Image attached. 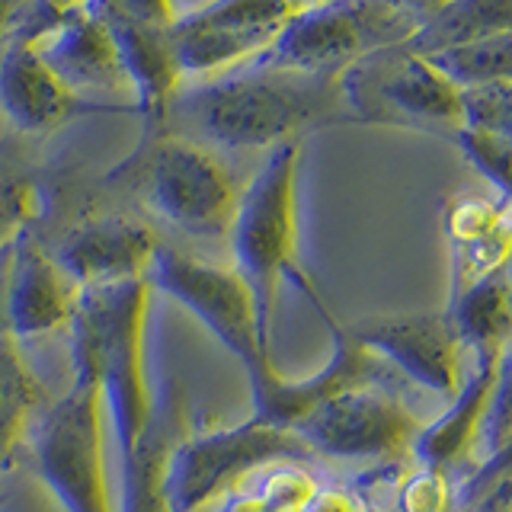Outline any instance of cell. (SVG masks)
Listing matches in <instances>:
<instances>
[{"mask_svg":"<svg viewBox=\"0 0 512 512\" xmlns=\"http://www.w3.org/2000/svg\"><path fill=\"white\" fill-rule=\"evenodd\" d=\"M148 282L154 292H164L196 317L244 365L247 381L272 368V346L263 336L253 292L234 266H215L173 247H160Z\"/></svg>","mask_w":512,"mask_h":512,"instance_id":"cell-9","label":"cell"},{"mask_svg":"<svg viewBox=\"0 0 512 512\" xmlns=\"http://www.w3.org/2000/svg\"><path fill=\"white\" fill-rule=\"evenodd\" d=\"M391 4L397 10H404L407 16H413L416 29H420V23H426L432 13H439L445 4H452V0H391Z\"/></svg>","mask_w":512,"mask_h":512,"instance_id":"cell-34","label":"cell"},{"mask_svg":"<svg viewBox=\"0 0 512 512\" xmlns=\"http://www.w3.org/2000/svg\"><path fill=\"white\" fill-rule=\"evenodd\" d=\"M512 32V0H452L404 42L407 52L436 58Z\"/></svg>","mask_w":512,"mask_h":512,"instance_id":"cell-23","label":"cell"},{"mask_svg":"<svg viewBox=\"0 0 512 512\" xmlns=\"http://www.w3.org/2000/svg\"><path fill=\"white\" fill-rule=\"evenodd\" d=\"M320 320L327 324L333 336V356L327 365H320L308 378H285L276 365L263 372L260 378L250 381V397H253V416L272 423L295 429L304 416L314 413L324 400L365 388V384H394V372L372 352H365L359 343L349 340L343 324L330 314V308L320 311Z\"/></svg>","mask_w":512,"mask_h":512,"instance_id":"cell-12","label":"cell"},{"mask_svg":"<svg viewBox=\"0 0 512 512\" xmlns=\"http://www.w3.org/2000/svg\"><path fill=\"white\" fill-rule=\"evenodd\" d=\"M42 404V381L26 362L20 343L0 333V471H7L29 436Z\"/></svg>","mask_w":512,"mask_h":512,"instance_id":"cell-24","label":"cell"},{"mask_svg":"<svg viewBox=\"0 0 512 512\" xmlns=\"http://www.w3.org/2000/svg\"><path fill=\"white\" fill-rule=\"evenodd\" d=\"M106 23V20H103ZM112 42L119 48V61L128 80V93L144 119H164L176 93H180L183 74L173 55L170 29L106 23Z\"/></svg>","mask_w":512,"mask_h":512,"instance_id":"cell-21","label":"cell"},{"mask_svg":"<svg viewBox=\"0 0 512 512\" xmlns=\"http://www.w3.org/2000/svg\"><path fill=\"white\" fill-rule=\"evenodd\" d=\"M343 330L352 343L372 352L394 375H404L426 391L455 397V391L461 388V346L445 314H372L343 324Z\"/></svg>","mask_w":512,"mask_h":512,"instance_id":"cell-13","label":"cell"},{"mask_svg":"<svg viewBox=\"0 0 512 512\" xmlns=\"http://www.w3.org/2000/svg\"><path fill=\"white\" fill-rule=\"evenodd\" d=\"M0 109L13 128L26 135H45L87 106L39 58L29 36L13 32L0 48Z\"/></svg>","mask_w":512,"mask_h":512,"instance_id":"cell-18","label":"cell"},{"mask_svg":"<svg viewBox=\"0 0 512 512\" xmlns=\"http://www.w3.org/2000/svg\"><path fill=\"white\" fill-rule=\"evenodd\" d=\"M148 279L87 288L71 324L74 372L96 378L119 455L132 448L154 420L157 394L148 381Z\"/></svg>","mask_w":512,"mask_h":512,"instance_id":"cell-2","label":"cell"},{"mask_svg":"<svg viewBox=\"0 0 512 512\" xmlns=\"http://www.w3.org/2000/svg\"><path fill=\"white\" fill-rule=\"evenodd\" d=\"M186 432V394L167 381L164 391L157 394L151 426L122 455V493L116 512H170L167 468L176 442Z\"/></svg>","mask_w":512,"mask_h":512,"instance_id":"cell-19","label":"cell"},{"mask_svg":"<svg viewBox=\"0 0 512 512\" xmlns=\"http://www.w3.org/2000/svg\"><path fill=\"white\" fill-rule=\"evenodd\" d=\"M4 308H7V272L0 269V333H7L4 330Z\"/></svg>","mask_w":512,"mask_h":512,"instance_id":"cell-38","label":"cell"},{"mask_svg":"<svg viewBox=\"0 0 512 512\" xmlns=\"http://www.w3.org/2000/svg\"><path fill=\"white\" fill-rule=\"evenodd\" d=\"M340 96L362 122L420 128L445 138L461 128V87L404 45L381 48L346 68Z\"/></svg>","mask_w":512,"mask_h":512,"instance_id":"cell-8","label":"cell"},{"mask_svg":"<svg viewBox=\"0 0 512 512\" xmlns=\"http://www.w3.org/2000/svg\"><path fill=\"white\" fill-rule=\"evenodd\" d=\"M311 458L314 452L295 429L272 426L260 416L202 436L186 432L176 442L167 468L170 512H202L256 471L285 461L308 464Z\"/></svg>","mask_w":512,"mask_h":512,"instance_id":"cell-7","label":"cell"},{"mask_svg":"<svg viewBox=\"0 0 512 512\" xmlns=\"http://www.w3.org/2000/svg\"><path fill=\"white\" fill-rule=\"evenodd\" d=\"M292 16L282 0H208L176 16L170 42L183 80L205 84L260 61Z\"/></svg>","mask_w":512,"mask_h":512,"instance_id":"cell-10","label":"cell"},{"mask_svg":"<svg viewBox=\"0 0 512 512\" xmlns=\"http://www.w3.org/2000/svg\"><path fill=\"white\" fill-rule=\"evenodd\" d=\"M496 362H474V372L461 381L452 404L432 423H423L410 445V458L420 468L448 474L471 455L474 442L484 436V420L493 394Z\"/></svg>","mask_w":512,"mask_h":512,"instance_id":"cell-20","label":"cell"},{"mask_svg":"<svg viewBox=\"0 0 512 512\" xmlns=\"http://www.w3.org/2000/svg\"><path fill=\"white\" fill-rule=\"evenodd\" d=\"M391 493V512H452L448 474L420 468V464L413 471L407 468Z\"/></svg>","mask_w":512,"mask_h":512,"instance_id":"cell-29","label":"cell"},{"mask_svg":"<svg viewBox=\"0 0 512 512\" xmlns=\"http://www.w3.org/2000/svg\"><path fill=\"white\" fill-rule=\"evenodd\" d=\"M336 96L340 77H301L256 64L253 71H234L176 93L173 106L215 148L272 151L285 141H301L304 128L324 122Z\"/></svg>","mask_w":512,"mask_h":512,"instance_id":"cell-1","label":"cell"},{"mask_svg":"<svg viewBox=\"0 0 512 512\" xmlns=\"http://www.w3.org/2000/svg\"><path fill=\"white\" fill-rule=\"evenodd\" d=\"M448 244V298L496 272H506L512 256V205L487 196H455L442 212Z\"/></svg>","mask_w":512,"mask_h":512,"instance_id":"cell-17","label":"cell"},{"mask_svg":"<svg viewBox=\"0 0 512 512\" xmlns=\"http://www.w3.org/2000/svg\"><path fill=\"white\" fill-rule=\"evenodd\" d=\"M20 29L36 45L39 58L55 71V77L74 96L87 93H119L128 90V80L119 61V48L112 42L109 26L90 7L52 16V20L29 23Z\"/></svg>","mask_w":512,"mask_h":512,"instance_id":"cell-15","label":"cell"},{"mask_svg":"<svg viewBox=\"0 0 512 512\" xmlns=\"http://www.w3.org/2000/svg\"><path fill=\"white\" fill-rule=\"evenodd\" d=\"M509 512H512V509H509Z\"/></svg>","mask_w":512,"mask_h":512,"instance_id":"cell-40","label":"cell"},{"mask_svg":"<svg viewBox=\"0 0 512 512\" xmlns=\"http://www.w3.org/2000/svg\"><path fill=\"white\" fill-rule=\"evenodd\" d=\"M509 439H512V343L506 346L500 362H496V375H493V394L484 420L487 455L500 452Z\"/></svg>","mask_w":512,"mask_h":512,"instance_id":"cell-31","label":"cell"},{"mask_svg":"<svg viewBox=\"0 0 512 512\" xmlns=\"http://www.w3.org/2000/svg\"><path fill=\"white\" fill-rule=\"evenodd\" d=\"M106 400L87 372L36 429V471L64 512H116L106 468Z\"/></svg>","mask_w":512,"mask_h":512,"instance_id":"cell-6","label":"cell"},{"mask_svg":"<svg viewBox=\"0 0 512 512\" xmlns=\"http://www.w3.org/2000/svg\"><path fill=\"white\" fill-rule=\"evenodd\" d=\"M506 279H509V288H512V256H509V266H506Z\"/></svg>","mask_w":512,"mask_h":512,"instance_id":"cell-39","label":"cell"},{"mask_svg":"<svg viewBox=\"0 0 512 512\" xmlns=\"http://www.w3.org/2000/svg\"><path fill=\"white\" fill-rule=\"evenodd\" d=\"M7 272V308L4 330L16 343L39 340L61 330H71L84 288H80L55 253L42 250L32 240H20L10 253Z\"/></svg>","mask_w":512,"mask_h":512,"instance_id":"cell-16","label":"cell"},{"mask_svg":"<svg viewBox=\"0 0 512 512\" xmlns=\"http://www.w3.org/2000/svg\"><path fill=\"white\" fill-rule=\"evenodd\" d=\"M157 231L132 215H96L64 237L55 260L84 288H109L148 279L157 260Z\"/></svg>","mask_w":512,"mask_h":512,"instance_id":"cell-14","label":"cell"},{"mask_svg":"<svg viewBox=\"0 0 512 512\" xmlns=\"http://www.w3.org/2000/svg\"><path fill=\"white\" fill-rule=\"evenodd\" d=\"M317 490L314 474L298 461L272 464L237 484L221 500V512H301Z\"/></svg>","mask_w":512,"mask_h":512,"instance_id":"cell-25","label":"cell"},{"mask_svg":"<svg viewBox=\"0 0 512 512\" xmlns=\"http://www.w3.org/2000/svg\"><path fill=\"white\" fill-rule=\"evenodd\" d=\"M282 4L292 10V13H301V10H314V7H324V4H333V0H282Z\"/></svg>","mask_w":512,"mask_h":512,"instance_id":"cell-37","label":"cell"},{"mask_svg":"<svg viewBox=\"0 0 512 512\" xmlns=\"http://www.w3.org/2000/svg\"><path fill=\"white\" fill-rule=\"evenodd\" d=\"M442 314L458 346L474 352V362H500L512 343V288L506 272H496L458 298H448Z\"/></svg>","mask_w":512,"mask_h":512,"instance_id":"cell-22","label":"cell"},{"mask_svg":"<svg viewBox=\"0 0 512 512\" xmlns=\"http://www.w3.org/2000/svg\"><path fill=\"white\" fill-rule=\"evenodd\" d=\"M512 487V439L500 452L487 455L477 468L452 490V512H471L487 500L493 490Z\"/></svg>","mask_w":512,"mask_h":512,"instance_id":"cell-30","label":"cell"},{"mask_svg":"<svg viewBox=\"0 0 512 512\" xmlns=\"http://www.w3.org/2000/svg\"><path fill=\"white\" fill-rule=\"evenodd\" d=\"M452 141L471 160V167L500 192V202L512 205V144L471 128H455Z\"/></svg>","mask_w":512,"mask_h":512,"instance_id":"cell-28","label":"cell"},{"mask_svg":"<svg viewBox=\"0 0 512 512\" xmlns=\"http://www.w3.org/2000/svg\"><path fill=\"white\" fill-rule=\"evenodd\" d=\"M298 167L301 141H285L272 148L253 180L240 189L237 215L228 231L234 269L250 285L256 314L266 343L272 346L279 292L285 282L301 288V295L324 311L317 285L301 263V228H298Z\"/></svg>","mask_w":512,"mask_h":512,"instance_id":"cell-3","label":"cell"},{"mask_svg":"<svg viewBox=\"0 0 512 512\" xmlns=\"http://www.w3.org/2000/svg\"><path fill=\"white\" fill-rule=\"evenodd\" d=\"M301 512H372V509H368V500L359 490L340 484H317V490L301 506Z\"/></svg>","mask_w":512,"mask_h":512,"instance_id":"cell-33","label":"cell"},{"mask_svg":"<svg viewBox=\"0 0 512 512\" xmlns=\"http://www.w3.org/2000/svg\"><path fill=\"white\" fill-rule=\"evenodd\" d=\"M132 186L157 218L189 237H228L240 186L221 157L186 135H160L132 164Z\"/></svg>","mask_w":512,"mask_h":512,"instance_id":"cell-4","label":"cell"},{"mask_svg":"<svg viewBox=\"0 0 512 512\" xmlns=\"http://www.w3.org/2000/svg\"><path fill=\"white\" fill-rule=\"evenodd\" d=\"M461 128L512 144V80H490L461 90Z\"/></svg>","mask_w":512,"mask_h":512,"instance_id":"cell-27","label":"cell"},{"mask_svg":"<svg viewBox=\"0 0 512 512\" xmlns=\"http://www.w3.org/2000/svg\"><path fill=\"white\" fill-rule=\"evenodd\" d=\"M420 420L388 384H365L324 400L295 426L314 458L404 461Z\"/></svg>","mask_w":512,"mask_h":512,"instance_id":"cell-11","label":"cell"},{"mask_svg":"<svg viewBox=\"0 0 512 512\" xmlns=\"http://www.w3.org/2000/svg\"><path fill=\"white\" fill-rule=\"evenodd\" d=\"M413 32L416 20L391 0H333L295 13L253 64L301 77H340L381 48L404 45Z\"/></svg>","mask_w":512,"mask_h":512,"instance_id":"cell-5","label":"cell"},{"mask_svg":"<svg viewBox=\"0 0 512 512\" xmlns=\"http://www.w3.org/2000/svg\"><path fill=\"white\" fill-rule=\"evenodd\" d=\"M106 23L170 29L176 23L173 0H90L87 4Z\"/></svg>","mask_w":512,"mask_h":512,"instance_id":"cell-32","label":"cell"},{"mask_svg":"<svg viewBox=\"0 0 512 512\" xmlns=\"http://www.w3.org/2000/svg\"><path fill=\"white\" fill-rule=\"evenodd\" d=\"M42 186L20 167L0 164V247L16 244L42 215Z\"/></svg>","mask_w":512,"mask_h":512,"instance_id":"cell-26","label":"cell"},{"mask_svg":"<svg viewBox=\"0 0 512 512\" xmlns=\"http://www.w3.org/2000/svg\"><path fill=\"white\" fill-rule=\"evenodd\" d=\"M90 0H36V20H52V16H61V13H71V10H80L87 7Z\"/></svg>","mask_w":512,"mask_h":512,"instance_id":"cell-35","label":"cell"},{"mask_svg":"<svg viewBox=\"0 0 512 512\" xmlns=\"http://www.w3.org/2000/svg\"><path fill=\"white\" fill-rule=\"evenodd\" d=\"M23 0H0V48L7 45V39L13 36V20H16V10H20Z\"/></svg>","mask_w":512,"mask_h":512,"instance_id":"cell-36","label":"cell"}]
</instances>
